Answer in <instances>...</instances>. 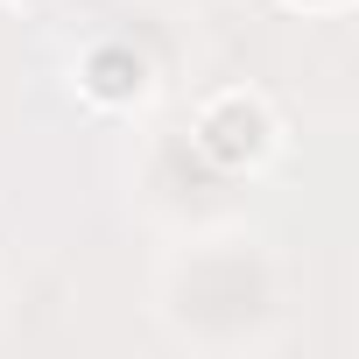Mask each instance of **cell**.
<instances>
[{"label":"cell","instance_id":"6da1fadb","mask_svg":"<svg viewBox=\"0 0 359 359\" xmlns=\"http://www.w3.org/2000/svg\"><path fill=\"white\" fill-rule=\"evenodd\" d=\"M261 141H268V120H261V106H240V99H233L226 113H212V120H205V148H212L219 162H247Z\"/></svg>","mask_w":359,"mask_h":359},{"label":"cell","instance_id":"7a4b0ae2","mask_svg":"<svg viewBox=\"0 0 359 359\" xmlns=\"http://www.w3.org/2000/svg\"><path fill=\"white\" fill-rule=\"evenodd\" d=\"M92 92H99V99H127V92H141V64H134L127 50H99V57H92Z\"/></svg>","mask_w":359,"mask_h":359}]
</instances>
